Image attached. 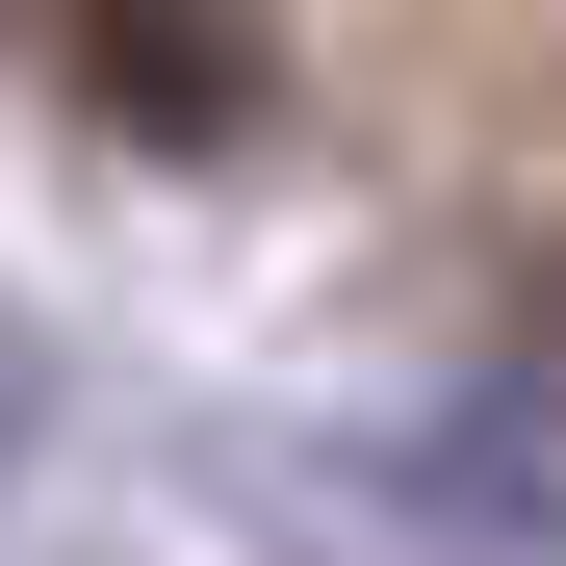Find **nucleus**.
Wrapping results in <instances>:
<instances>
[{
	"instance_id": "1",
	"label": "nucleus",
	"mask_w": 566,
	"mask_h": 566,
	"mask_svg": "<svg viewBox=\"0 0 566 566\" xmlns=\"http://www.w3.org/2000/svg\"><path fill=\"white\" fill-rule=\"evenodd\" d=\"M0 27H27V77L77 129H129V155H232L283 104V27L258 0H0Z\"/></svg>"
}]
</instances>
